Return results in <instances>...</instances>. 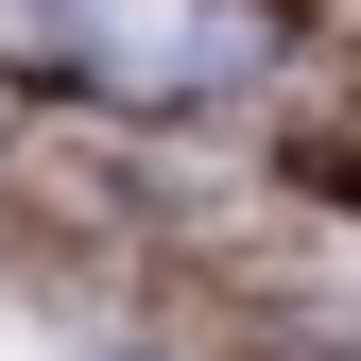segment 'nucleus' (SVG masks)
<instances>
[{"instance_id": "nucleus-1", "label": "nucleus", "mask_w": 361, "mask_h": 361, "mask_svg": "<svg viewBox=\"0 0 361 361\" xmlns=\"http://www.w3.org/2000/svg\"><path fill=\"white\" fill-rule=\"evenodd\" d=\"M69 69H104L121 104H207L276 52V0H52Z\"/></svg>"}]
</instances>
